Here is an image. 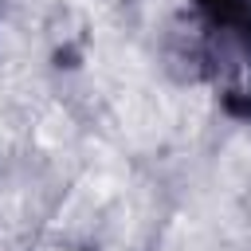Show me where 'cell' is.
I'll return each mask as SVG.
<instances>
[{
    "mask_svg": "<svg viewBox=\"0 0 251 251\" xmlns=\"http://www.w3.org/2000/svg\"><path fill=\"white\" fill-rule=\"evenodd\" d=\"M176 63L212 82L220 106L251 126V0H188V31H176Z\"/></svg>",
    "mask_w": 251,
    "mask_h": 251,
    "instance_id": "1",
    "label": "cell"
}]
</instances>
